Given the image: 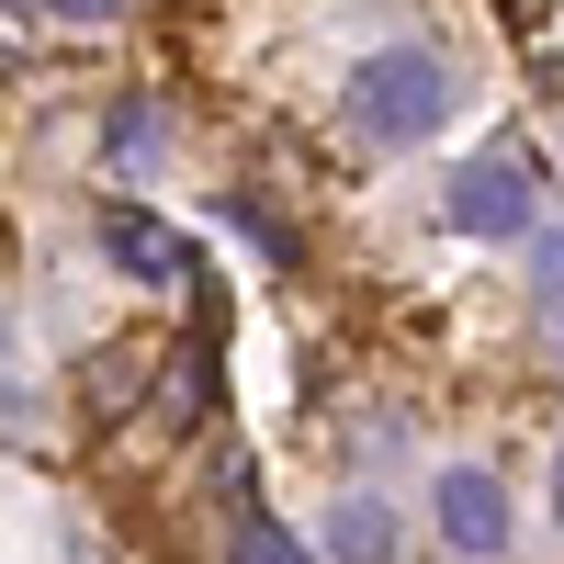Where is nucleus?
Here are the masks:
<instances>
[{
  "instance_id": "obj_2",
  "label": "nucleus",
  "mask_w": 564,
  "mask_h": 564,
  "mask_svg": "<svg viewBox=\"0 0 564 564\" xmlns=\"http://www.w3.org/2000/svg\"><path fill=\"white\" fill-rule=\"evenodd\" d=\"M452 238H486V249H508V238H542L531 159H508V148L463 159V170H452Z\"/></svg>"
},
{
  "instance_id": "obj_9",
  "label": "nucleus",
  "mask_w": 564,
  "mask_h": 564,
  "mask_svg": "<svg viewBox=\"0 0 564 564\" xmlns=\"http://www.w3.org/2000/svg\"><path fill=\"white\" fill-rule=\"evenodd\" d=\"M45 12H57V23H113L124 0H45Z\"/></svg>"
},
{
  "instance_id": "obj_3",
  "label": "nucleus",
  "mask_w": 564,
  "mask_h": 564,
  "mask_svg": "<svg viewBox=\"0 0 564 564\" xmlns=\"http://www.w3.org/2000/svg\"><path fill=\"white\" fill-rule=\"evenodd\" d=\"M430 520L463 564H508V486L486 475V463H452V475L430 486Z\"/></svg>"
},
{
  "instance_id": "obj_8",
  "label": "nucleus",
  "mask_w": 564,
  "mask_h": 564,
  "mask_svg": "<svg viewBox=\"0 0 564 564\" xmlns=\"http://www.w3.org/2000/svg\"><path fill=\"white\" fill-rule=\"evenodd\" d=\"M531 282H542V294H564V238H531Z\"/></svg>"
},
{
  "instance_id": "obj_10",
  "label": "nucleus",
  "mask_w": 564,
  "mask_h": 564,
  "mask_svg": "<svg viewBox=\"0 0 564 564\" xmlns=\"http://www.w3.org/2000/svg\"><path fill=\"white\" fill-rule=\"evenodd\" d=\"M553 520H564V463H553Z\"/></svg>"
},
{
  "instance_id": "obj_1",
  "label": "nucleus",
  "mask_w": 564,
  "mask_h": 564,
  "mask_svg": "<svg viewBox=\"0 0 564 564\" xmlns=\"http://www.w3.org/2000/svg\"><path fill=\"white\" fill-rule=\"evenodd\" d=\"M350 124L372 135V148H417V135L452 124V68L430 57V45H372V57L350 68Z\"/></svg>"
},
{
  "instance_id": "obj_5",
  "label": "nucleus",
  "mask_w": 564,
  "mask_h": 564,
  "mask_svg": "<svg viewBox=\"0 0 564 564\" xmlns=\"http://www.w3.org/2000/svg\"><path fill=\"white\" fill-rule=\"evenodd\" d=\"M327 553H339V564H384L395 553V520L372 497H339V508H327Z\"/></svg>"
},
{
  "instance_id": "obj_7",
  "label": "nucleus",
  "mask_w": 564,
  "mask_h": 564,
  "mask_svg": "<svg viewBox=\"0 0 564 564\" xmlns=\"http://www.w3.org/2000/svg\"><path fill=\"white\" fill-rule=\"evenodd\" d=\"M226 564H316V553L282 531L271 508H238V531H226Z\"/></svg>"
},
{
  "instance_id": "obj_4",
  "label": "nucleus",
  "mask_w": 564,
  "mask_h": 564,
  "mask_svg": "<svg viewBox=\"0 0 564 564\" xmlns=\"http://www.w3.org/2000/svg\"><path fill=\"white\" fill-rule=\"evenodd\" d=\"M102 260H113L124 282H181V271H193V249H181V226L135 215V204H113V215H102Z\"/></svg>"
},
{
  "instance_id": "obj_6",
  "label": "nucleus",
  "mask_w": 564,
  "mask_h": 564,
  "mask_svg": "<svg viewBox=\"0 0 564 564\" xmlns=\"http://www.w3.org/2000/svg\"><path fill=\"white\" fill-rule=\"evenodd\" d=\"M102 159H113V170H148V159H170V113H159V102H113V124H102Z\"/></svg>"
}]
</instances>
